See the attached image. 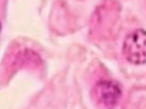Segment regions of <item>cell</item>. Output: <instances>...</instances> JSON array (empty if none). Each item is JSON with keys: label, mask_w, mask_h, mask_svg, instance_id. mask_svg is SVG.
I'll return each mask as SVG.
<instances>
[{"label": "cell", "mask_w": 146, "mask_h": 109, "mask_svg": "<svg viewBox=\"0 0 146 109\" xmlns=\"http://www.w3.org/2000/svg\"><path fill=\"white\" fill-rule=\"evenodd\" d=\"M125 59L132 64L146 63V31L137 29L127 35L123 45Z\"/></svg>", "instance_id": "obj_1"}, {"label": "cell", "mask_w": 146, "mask_h": 109, "mask_svg": "<svg viewBox=\"0 0 146 109\" xmlns=\"http://www.w3.org/2000/svg\"><path fill=\"white\" fill-rule=\"evenodd\" d=\"M95 100L105 109H113L120 98L119 86L113 81L101 80L97 83L93 91Z\"/></svg>", "instance_id": "obj_2"}, {"label": "cell", "mask_w": 146, "mask_h": 109, "mask_svg": "<svg viewBox=\"0 0 146 109\" xmlns=\"http://www.w3.org/2000/svg\"><path fill=\"white\" fill-rule=\"evenodd\" d=\"M0 29H1V25H0Z\"/></svg>", "instance_id": "obj_3"}]
</instances>
